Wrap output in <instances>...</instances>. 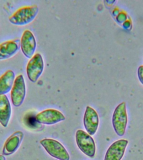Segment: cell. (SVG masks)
Masks as SVG:
<instances>
[{"label": "cell", "instance_id": "6da1fadb", "mask_svg": "<svg viewBox=\"0 0 143 160\" xmlns=\"http://www.w3.org/2000/svg\"><path fill=\"white\" fill-rule=\"evenodd\" d=\"M38 11V8L36 5L24 6L18 9L9 17V21L16 26H25L34 21Z\"/></svg>", "mask_w": 143, "mask_h": 160}, {"label": "cell", "instance_id": "30bf717a", "mask_svg": "<svg viewBox=\"0 0 143 160\" xmlns=\"http://www.w3.org/2000/svg\"><path fill=\"white\" fill-rule=\"evenodd\" d=\"M36 47V39L32 32L26 30L21 40V48L23 53L28 58H32Z\"/></svg>", "mask_w": 143, "mask_h": 160}, {"label": "cell", "instance_id": "7c38bea8", "mask_svg": "<svg viewBox=\"0 0 143 160\" xmlns=\"http://www.w3.org/2000/svg\"><path fill=\"white\" fill-rule=\"evenodd\" d=\"M24 133L22 131H17L11 135L5 142L3 154L8 156L16 152L22 142Z\"/></svg>", "mask_w": 143, "mask_h": 160}, {"label": "cell", "instance_id": "ba28073f", "mask_svg": "<svg viewBox=\"0 0 143 160\" xmlns=\"http://www.w3.org/2000/svg\"><path fill=\"white\" fill-rule=\"evenodd\" d=\"M83 123L89 135L93 136L96 133L99 126V116L95 110L90 106L86 107L84 114Z\"/></svg>", "mask_w": 143, "mask_h": 160}, {"label": "cell", "instance_id": "7a4b0ae2", "mask_svg": "<svg viewBox=\"0 0 143 160\" xmlns=\"http://www.w3.org/2000/svg\"><path fill=\"white\" fill-rule=\"evenodd\" d=\"M128 122V115L125 102L119 104L114 111L112 117L113 127L117 134L124 136Z\"/></svg>", "mask_w": 143, "mask_h": 160}, {"label": "cell", "instance_id": "8992f818", "mask_svg": "<svg viewBox=\"0 0 143 160\" xmlns=\"http://www.w3.org/2000/svg\"><path fill=\"white\" fill-rule=\"evenodd\" d=\"M26 94V85L24 76L19 75L15 79L11 90V101L14 106L19 107L22 104Z\"/></svg>", "mask_w": 143, "mask_h": 160}, {"label": "cell", "instance_id": "e0dca14e", "mask_svg": "<svg viewBox=\"0 0 143 160\" xmlns=\"http://www.w3.org/2000/svg\"><path fill=\"white\" fill-rule=\"evenodd\" d=\"M141 142L142 143V144L143 145V138H142V139Z\"/></svg>", "mask_w": 143, "mask_h": 160}, {"label": "cell", "instance_id": "277c9868", "mask_svg": "<svg viewBox=\"0 0 143 160\" xmlns=\"http://www.w3.org/2000/svg\"><path fill=\"white\" fill-rule=\"evenodd\" d=\"M75 138L78 147L83 153L90 158L95 156L96 145L91 136L83 130H78Z\"/></svg>", "mask_w": 143, "mask_h": 160}, {"label": "cell", "instance_id": "2e32d148", "mask_svg": "<svg viewBox=\"0 0 143 160\" xmlns=\"http://www.w3.org/2000/svg\"><path fill=\"white\" fill-rule=\"evenodd\" d=\"M0 160H6V158L3 155H0Z\"/></svg>", "mask_w": 143, "mask_h": 160}, {"label": "cell", "instance_id": "9c48e42d", "mask_svg": "<svg viewBox=\"0 0 143 160\" xmlns=\"http://www.w3.org/2000/svg\"><path fill=\"white\" fill-rule=\"evenodd\" d=\"M128 140L120 139L112 144L107 151L104 160H121L128 144Z\"/></svg>", "mask_w": 143, "mask_h": 160}, {"label": "cell", "instance_id": "5b68a950", "mask_svg": "<svg viewBox=\"0 0 143 160\" xmlns=\"http://www.w3.org/2000/svg\"><path fill=\"white\" fill-rule=\"evenodd\" d=\"M44 63L42 56L36 53L29 61L26 67V72L29 79L35 82L43 71Z\"/></svg>", "mask_w": 143, "mask_h": 160}, {"label": "cell", "instance_id": "52a82bcc", "mask_svg": "<svg viewBox=\"0 0 143 160\" xmlns=\"http://www.w3.org/2000/svg\"><path fill=\"white\" fill-rule=\"evenodd\" d=\"M65 119V116L62 112L54 109H48L41 111L35 117L36 122L48 125L55 124Z\"/></svg>", "mask_w": 143, "mask_h": 160}, {"label": "cell", "instance_id": "5bb4252c", "mask_svg": "<svg viewBox=\"0 0 143 160\" xmlns=\"http://www.w3.org/2000/svg\"><path fill=\"white\" fill-rule=\"evenodd\" d=\"M15 75L12 70L6 71L0 77V95H5L12 89Z\"/></svg>", "mask_w": 143, "mask_h": 160}, {"label": "cell", "instance_id": "4fadbf2b", "mask_svg": "<svg viewBox=\"0 0 143 160\" xmlns=\"http://www.w3.org/2000/svg\"><path fill=\"white\" fill-rule=\"evenodd\" d=\"M11 114V104L7 96L0 95V123L3 127H7Z\"/></svg>", "mask_w": 143, "mask_h": 160}, {"label": "cell", "instance_id": "3957f363", "mask_svg": "<svg viewBox=\"0 0 143 160\" xmlns=\"http://www.w3.org/2000/svg\"><path fill=\"white\" fill-rule=\"evenodd\" d=\"M40 144L52 157L60 160H69L70 155L66 148L58 141L51 138L44 139Z\"/></svg>", "mask_w": 143, "mask_h": 160}, {"label": "cell", "instance_id": "8fae6325", "mask_svg": "<svg viewBox=\"0 0 143 160\" xmlns=\"http://www.w3.org/2000/svg\"><path fill=\"white\" fill-rule=\"evenodd\" d=\"M21 48V40H10L0 44V60L11 58L16 54Z\"/></svg>", "mask_w": 143, "mask_h": 160}, {"label": "cell", "instance_id": "9a60e30c", "mask_svg": "<svg viewBox=\"0 0 143 160\" xmlns=\"http://www.w3.org/2000/svg\"><path fill=\"white\" fill-rule=\"evenodd\" d=\"M138 76L139 81L143 85V65L139 66L138 68Z\"/></svg>", "mask_w": 143, "mask_h": 160}]
</instances>
